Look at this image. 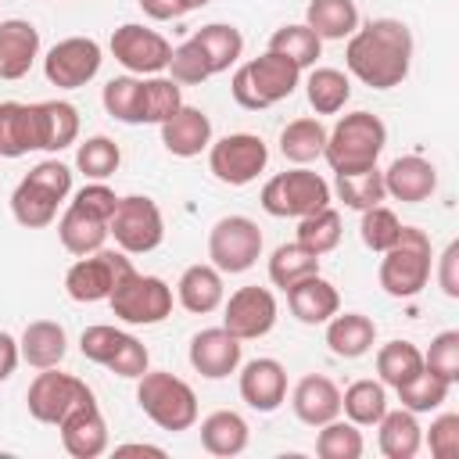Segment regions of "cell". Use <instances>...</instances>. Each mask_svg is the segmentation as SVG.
<instances>
[{
	"instance_id": "obj_8",
	"label": "cell",
	"mask_w": 459,
	"mask_h": 459,
	"mask_svg": "<svg viewBox=\"0 0 459 459\" xmlns=\"http://www.w3.org/2000/svg\"><path fill=\"white\" fill-rule=\"evenodd\" d=\"M108 305H111V312H115L122 323H129V326H158L161 319L172 316V287H169L161 276L129 269V273L115 283Z\"/></svg>"
},
{
	"instance_id": "obj_49",
	"label": "cell",
	"mask_w": 459,
	"mask_h": 459,
	"mask_svg": "<svg viewBox=\"0 0 459 459\" xmlns=\"http://www.w3.org/2000/svg\"><path fill=\"white\" fill-rule=\"evenodd\" d=\"M165 72H169V79H176L179 86H201L204 79H212L208 57H204V50H201L194 39H183L179 47H172V57H169Z\"/></svg>"
},
{
	"instance_id": "obj_11",
	"label": "cell",
	"mask_w": 459,
	"mask_h": 459,
	"mask_svg": "<svg viewBox=\"0 0 459 459\" xmlns=\"http://www.w3.org/2000/svg\"><path fill=\"white\" fill-rule=\"evenodd\" d=\"M208 258L222 276L247 273L262 258V230L247 215H222L208 230Z\"/></svg>"
},
{
	"instance_id": "obj_40",
	"label": "cell",
	"mask_w": 459,
	"mask_h": 459,
	"mask_svg": "<svg viewBox=\"0 0 459 459\" xmlns=\"http://www.w3.org/2000/svg\"><path fill=\"white\" fill-rule=\"evenodd\" d=\"M337 183V197L344 201V208H355V212H366L373 204H384L387 190H384V169H362V172H333Z\"/></svg>"
},
{
	"instance_id": "obj_26",
	"label": "cell",
	"mask_w": 459,
	"mask_h": 459,
	"mask_svg": "<svg viewBox=\"0 0 459 459\" xmlns=\"http://www.w3.org/2000/svg\"><path fill=\"white\" fill-rule=\"evenodd\" d=\"M323 326H326V348L337 359H362L377 344V323L362 312H333Z\"/></svg>"
},
{
	"instance_id": "obj_34",
	"label": "cell",
	"mask_w": 459,
	"mask_h": 459,
	"mask_svg": "<svg viewBox=\"0 0 459 459\" xmlns=\"http://www.w3.org/2000/svg\"><path fill=\"white\" fill-rule=\"evenodd\" d=\"M305 25L319 39H348L359 29V7L355 0H308Z\"/></svg>"
},
{
	"instance_id": "obj_16",
	"label": "cell",
	"mask_w": 459,
	"mask_h": 459,
	"mask_svg": "<svg viewBox=\"0 0 459 459\" xmlns=\"http://www.w3.org/2000/svg\"><path fill=\"white\" fill-rule=\"evenodd\" d=\"M276 298L269 287H237L226 301H222V326L237 337V341H258L276 326Z\"/></svg>"
},
{
	"instance_id": "obj_53",
	"label": "cell",
	"mask_w": 459,
	"mask_h": 459,
	"mask_svg": "<svg viewBox=\"0 0 459 459\" xmlns=\"http://www.w3.org/2000/svg\"><path fill=\"white\" fill-rule=\"evenodd\" d=\"M68 204H75L79 212H86V215H93V219H111V212H115V204H118V194L104 183V179H86V186H79L75 194H72V201Z\"/></svg>"
},
{
	"instance_id": "obj_33",
	"label": "cell",
	"mask_w": 459,
	"mask_h": 459,
	"mask_svg": "<svg viewBox=\"0 0 459 459\" xmlns=\"http://www.w3.org/2000/svg\"><path fill=\"white\" fill-rule=\"evenodd\" d=\"M57 240H61V247H65L68 255H75V258L93 255V251H100L104 240H108V222H104V219H93V215H86V212H79L75 204H68V208L61 212V219H57Z\"/></svg>"
},
{
	"instance_id": "obj_43",
	"label": "cell",
	"mask_w": 459,
	"mask_h": 459,
	"mask_svg": "<svg viewBox=\"0 0 459 459\" xmlns=\"http://www.w3.org/2000/svg\"><path fill=\"white\" fill-rule=\"evenodd\" d=\"M312 273H319V255L305 251L298 240L280 244V247L269 255V283L280 287V290H287L290 283H298V280H305V276H312Z\"/></svg>"
},
{
	"instance_id": "obj_25",
	"label": "cell",
	"mask_w": 459,
	"mask_h": 459,
	"mask_svg": "<svg viewBox=\"0 0 459 459\" xmlns=\"http://www.w3.org/2000/svg\"><path fill=\"white\" fill-rule=\"evenodd\" d=\"M176 301L194 312V316H208L226 301V287H222V273L212 262H197L186 265L176 280Z\"/></svg>"
},
{
	"instance_id": "obj_24",
	"label": "cell",
	"mask_w": 459,
	"mask_h": 459,
	"mask_svg": "<svg viewBox=\"0 0 459 459\" xmlns=\"http://www.w3.org/2000/svg\"><path fill=\"white\" fill-rule=\"evenodd\" d=\"M39 57V29L25 18L0 22V79H25Z\"/></svg>"
},
{
	"instance_id": "obj_19",
	"label": "cell",
	"mask_w": 459,
	"mask_h": 459,
	"mask_svg": "<svg viewBox=\"0 0 459 459\" xmlns=\"http://www.w3.org/2000/svg\"><path fill=\"white\" fill-rule=\"evenodd\" d=\"M61 448L72 455V459H97L108 452L111 437H108V423H104V412L97 409V402H86L79 409H72L61 423Z\"/></svg>"
},
{
	"instance_id": "obj_1",
	"label": "cell",
	"mask_w": 459,
	"mask_h": 459,
	"mask_svg": "<svg viewBox=\"0 0 459 459\" xmlns=\"http://www.w3.org/2000/svg\"><path fill=\"white\" fill-rule=\"evenodd\" d=\"M412 54L416 39L402 18H373L348 36L344 68L369 90H394L409 79Z\"/></svg>"
},
{
	"instance_id": "obj_50",
	"label": "cell",
	"mask_w": 459,
	"mask_h": 459,
	"mask_svg": "<svg viewBox=\"0 0 459 459\" xmlns=\"http://www.w3.org/2000/svg\"><path fill=\"white\" fill-rule=\"evenodd\" d=\"M423 366L430 373H437L441 380L455 384L459 380V330H441L430 348L423 351Z\"/></svg>"
},
{
	"instance_id": "obj_46",
	"label": "cell",
	"mask_w": 459,
	"mask_h": 459,
	"mask_svg": "<svg viewBox=\"0 0 459 459\" xmlns=\"http://www.w3.org/2000/svg\"><path fill=\"white\" fill-rule=\"evenodd\" d=\"M122 165V151L111 136L97 133V136H86L79 147H75V169L86 176V179H108L115 176Z\"/></svg>"
},
{
	"instance_id": "obj_41",
	"label": "cell",
	"mask_w": 459,
	"mask_h": 459,
	"mask_svg": "<svg viewBox=\"0 0 459 459\" xmlns=\"http://www.w3.org/2000/svg\"><path fill=\"white\" fill-rule=\"evenodd\" d=\"M341 233H344V222H341V212L337 208H319V212H312V215H301L298 219V244L305 247V251H312V255H330L337 244H341Z\"/></svg>"
},
{
	"instance_id": "obj_12",
	"label": "cell",
	"mask_w": 459,
	"mask_h": 459,
	"mask_svg": "<svg viewBox=\"0 0 459 459\" xmlns=\"http://www.w3.org/2000/svg\"><path fill=\"white\" fill-rule=\"evenodd\" d=\"M133 269L129 255L126 251H93V255H82L68 265L65 273V294L79 305H97V301H108L115 283Z\"/></svg>"
},
{
	"instance_id": "obj_9",
	"label": "cell",
	"mask_w": 459,
	"mask_h": 459,
	"mask_svg": "<svg viewBox=\"0 0 459 459\" xmlns=\"http://www.w3.org/2000/svg\"><path fill=\"white\" fill-rule=\"evenodd\" d=\"M108 237H115V247L126 255H151L165 240L161 208L147 194L118 197L115 212L108 219Z\"/></svg>"
},
{
	"instance_id": "obj_57",
	"label": "cell",
	"mask_w": 459,
	"mask_h": 459,
	"mask_svg": "<svg viewBox=\"0 0 459 459\" xmlns=\"http://www.w3.org/2000/svg\"><path fill=\"white\" fill-rule=\"evenodd\" d=\"M18 362H22V355H18V341H14L11 333L0 330V384L18 369Z\"/></svg>"
},
{
	"instance_id": "obj_32",
	"label": "cell",
	"mask_w": 459,
	"mask_h": 459,
	"mask_svg": "<svg viewBox=\"0 0 459 459\" xmlns=\"http://www.w3.org/2000/svg\"><path fill=\"white\" fill-rule=\"evenodd\" d=\"M190 39L204 50L212 75L230 72V68L244 57V36H240V29H237V25H230V22H208V25H201Z\"/></svg>"
},
{
	"instance_id": "obj_7",
	"label": "cell",
	"mask_w": 459,
	"mask_h": 459,
	"mask_svg": "<svg viewBox=\"0 0 459 459\" xmlns=\"http://www.w3.org/2000/svg\"><path fill=\"white\" fill-rule=\"evenodd\" d=\"M258 204L273 219H301L330 204V183L312 172L308 165H294L287 172H276L265 179Z\"/></svg>"
},
{
	"instance_id": "obj_2",
	"label": "cell",
	"mask_w": 459,
	"mask_h": 459,
	"mask_svg": "<svg viewBox=\"0 0 459 459\" xmlns=\"http://www.w3.org/2000/svg\"><path fill=\"white\" fill-rule=\"evenodd\" d=\"M72 197V169L54 154L36 161L11 190V215L25 230H43L57 219V204Z\"/></svg>"
},
{
	"instance_id": "obj_52",
	"label": "cell",
	"mask_w": 459,
	"mask_h": 459,
	"mask_svg": "<svg viewBox=\"0 0 459 459\" xmlns=\"http://www.w3.org/2000/svg\"><path fill=\"white\" fill-rule=\"evenodd\" d=\"M104 369H111V373L122 377V380H136V377H143V373L151 369V351H147V344H143L140 337L126 333Z\"/></svg>"
},
{
	"instance_id": "obj_18",
	"label": "cell",
	"mask_w": 459,
	"mask_h": 459,
	"mask_svg": "<svg viewBox=\"0 0 459 459\" xmlns=\"http://www.w3.org/2000/svg\"><path fill=\"white\" fill-rule=\"evenodd\" d=\"M237 387H240V398L247 402V409H255V412H276L287 402V369H283L280 359L258 355V359H251V362L240 366Z\"/></svg>"
},
{
	"instance_id": "obj_28",
	"label": "cell",
	"mask_w": 459,
	"mask_h": 459,
	"mask_svg": "<svg viewBox=\"0 0 459 459\" xmlns=\"http://www.w3.org/2000/svg\"><path fill=\"white\" fill-rule=\"evenodd\" d=\"M39 151V115L36 104L4 100L0 104V158H22Z\"/></svg>"
},
{
	"instance_id": "obj_23",
	"label": "cell",
	"mask_w": 459,
	"mask_h": 459,
	"mask_svg": "<svg viewBox=\"0 0 459 459\" xmlns=\"http://www.w3.org/2000/svg\"><path fill=\"white\" fill-rule=\"evenodd\" d=\"M290 409L305 427H323L341 416V387L323 373H308L294 384Z\"/></svg>"
},
{
	"instance_id": "obj_54",
	"label": "cell",
	"mask_w": 459,
	"mask_h": 459,
	"mask_svg": "<svg viewBox=\"0 0 459 459\" xmlns=\"http://www.w3.org/2000/svg\"><path fill=\"white\" fill-rule=\"evenodd\" d=\"M427 448L434 459H452L459 452V412H441L427 430Z\"/></svg>"
},
{
	"instance_id": "obj_45",
	"label": "cell",
	"mask_w": 459,
	"mask_h": 459,
	"mask_svg": "<svg viewBox=\"0 0 459 459\" xmlns=\"http://www.w3.org/2000/svg\"><path fill=\"white\" fill-rule=\"evenodd\" d=\"M316 455L319 459H359L366 441H362V427H355L351 420H330L323 427H316Z\"/></svg>"
},
{
	"instance_id": "obj_47",
	"label": "cell",
	"mask_w": 459,
	"mask_h": 459,
	"mask_svg": "<svg viewBox=\"0 0 459 459\" xmlns=\"http://www.w3.org/2000/svg\"><path fill=\"white\" fill-rule=\"evenodd\" d=\"M100 104L115 122L140 126V75H115L100 90Z\"/></svg>"
},
{
	"instance_id": "obj_38",
	"label": "cell",
	"mask_w": 459,
	"mask_h": 459,
	"mask_svg": "<svg viewBox=\"0 0 459 459\" xmlns=\"http://www.w3.org/2000/svg\"><path fill=\"white\" fill-rule=\"evenodd\" d=\"M387 387L380 380H355L341 391V412L355 427H377V420L387 412Z\"/></svg>"
},
{
	"instance_id": "obj_21",
	"label": "cell",
	"mask_w": 459,
	"mask_h": 459,
	"mask_svg": "<svg viewBox=\"0 0 459 459\" xmlns=\"http://www.w3.org/2000/svg\"><path fill=\"white\" fill-rule=\"evenodd\" d=\"M158 129H161V147L172 158H197L212 143V118L194 104H183Z\"/></svg>"
},
{
	"instance_id": "obj_59",
	"label": "cell",
	"mask_w": 459,
	"mask_h": 459,
	"mask_svg": "<svg viewBox=\"0 0 459 459\" xmlns=\"http://www.w3.org/2000/svg\"><path fill=\"white\" fill-rule=\"evenodd\" d=\"M212 0H190V11H197V7H208Z\"/></svg>"
},
{
	"instance_id": "obj_20",
	"label": "cell",
	"mask_w": 459,
	"mask_h": 459,
	"mask_svg": "<svg viewBox=\"0 0 459 459\" xmlns=\"http://www.w3.org/2000/svg\"><path fill=\"white\" fill-rule=\"evenodd\" d=\"M384 190L402 204H423L437 190V169L423 154H402L384 169Z\"/></svg>"
},
{
	"instance_id": "obj_27",
	"label": "cell",
	"mask_w": 459,
	"mask_h": 459,
	"mask_svg": "<svg viewBox=\"0 0 459 459\" xmlns=\"http://www.w3.org/2000/svg\"><path fill=\"white\" fill-rule=\"evenodd\" d=\"M18 355L32 369L61 366L65 355H68V333H65V326L54 323V319H32L22 330V337H18Z\"/></svg>"
},
{
	"instance_id": "obj_48",
	"label": "cell",
	"mask_w": 459,
	"mask_h": 459,
	"mask_svg": "<svg viewBox=\"0 0 459 459\" xmlns=\"http://www.w3.org/2000/svg\"><path fill=\"white\" fill-rule=\"evenodd\" d=\"M359 215H362V219H359V237H362V244H366L369 251L384 255V251L398 240L402 219H398L387 204H373V208H366V212H359Z\"/></svg>"
},
{
	"instance_id": "obj_5",
	"label": "cell",
	"mask_w": 459,
	"mask_h": 459,
	"mask_svg": "<svg viewBox=\"0 0 459 459\" xmlns=\"http://www.w3.org/2000/svg\"><path fill=\"white\" fill-rule=\"evenodd\" d=\"M136 405L143 409V416L154 427H161L169 434L190 430L197 423L194 387L169 369H147L143 377H136Z\"/></svg>"
},
{
	"instance_id": "obj_30",
	"label": "cell",
	"mask_w": 459,
	"mask_h": 459,
	"mask_svg": "<svg viewBox=\"0 0 459 459\" xmlns=\"http://www.w3.org/2000/svg\"><path fill=\"white\" fill-rule=\"evenodd\" d=\"M247 437H251V427L233 409H215L201 420V448L208 455H219V459L240 455L247 448Z\"/></svg>"
},
{
	"instance_id": "obj_10",
	"label": "cell",
	"mask_w": 459,
	"mask_h": 459,
	"mask_svg": "<svg viewBox=\"0 0 459 459\" xmlns=\"http://www.w3.org/2000/svg\"><path fill=\"white\" fill-rule=\"evenodd\" d=\"M269 165V147L258 133H226L208 143V169L226 186L255 183Z\"/></svg>"
},
{
	"instance_id": "obj_31",
	"label": "cell",
	"mask_w": 459,
	"mask_h": 459,
	"mask_svg": "<svg viewBox=\"0 0 459 459\" xmlns=\"http://www.w3.org/2000/svg\"><path fill=\"white\" fill-rule=\"evenodd\" d=\"M39 115V151L57 154L79 140V111L68 100H36Z\"/></svg>"
},
{
	"instance_id": "obj_44",
	"label": "cell",
	"mask_w": 459,
	"mask_h": 459,
	"mask_svg": "<svg viewBox=\"0 0 459 459\" xmlns=\"http://www.w3.org/2000/svg\"><path fill=\"white\" fill-rule=\"evenodd\" d=\"M448 391H452V384L441 380L437 373H430L427 366H423L409 384L394 387L402 409H409V412H416V416H420V412H434V409H441L445 398H448Z\"/></svg>"
},
{
	"instance_id": "obj_55",
	"label": "cell",
	"mask_w": 459,
	"mask_h": 459,
	"mask_svg": "<svg viewBox=\"0 0 459 459\" xmlns=\"http://www.w3.org/2000/svg\"><path fill=\"white\" fill-rule=\"evenodd\" d=\"M437 287L445 298H459V240H452L437 258Z\"/></svg>"
},
{
	"instance_id": "obj_42",
	"label": "cell",
	"mask_w": 459,
	"mask_h": 459,
	"mask_svg": "<svg viewBox=\"0 0 459 459\" xmlns=\"http://www.w3.org/2000/svg\"><path fill=\"white\" fill-rule=\"evenodd\" d=\"M269 50L290 57V61L305 72V68H312V65L319 61V54H323V39H319L305 22H290V25H280V29L269 36Z\"/></svg>"
},
{
	"instance_id": "obj_22",
	"label": "cell",
	"mask_w": 459,
	"mask_h": 459,
	"mask_svg": "<svg viewBox=\"0 0 459 459\" xmlns=\"http://www.w3.org/2000/svg\"><path fill=\"white\" fill-rule=\"evenodd\" d=\"M283 294H287L290 316H294L298 323H305V326H323L333 312H341V294H337V287H333L326 276H319V273H312V276L290 283Z\"/></svg>"
},
{
	"instance_id": "obj_58",
	"label": "cell",
	"mask_w": 459,
	"mask_h": 459,
	"mask_svg": "<svg viewBox=\"0 0 459 459\" xmlns=\"http://www.w3.org/2000/svg\"><path fill=\"white\" fill-rule=\"evenodd\" d=\"M165 455V448H158V445H143V441H133V445H115V455Z\"/></svg>"
},
{
	"instance_id": "obj_13",
	"label": "cell",
	"mask_w": 459,
	"mask_h": 459,
	"mask_svg": "<svg viewBox=\"0 0 459 459\" xmlns=\"http://www.w3.org/2000/svg\"><path fill=\"white\" fill-rule=\"evenodd\" d=\"M86 402H97L93 391L86 387V380H79L72 373H57V366L39 369L25 391L29 416L39 423H50V427H57L72 409H79Z\"/></svg>"
},
{
	"instance_id": "obj_39",
	"label": "cell",
	"mask_w": 459,
	"mask_h": 459,
	"mask_svg": "<svg viewBox=\"0 0 459 459\" xmlns=\"http://www.w3.org/2000/svg\"><path fill=\"white\" fill-rule=\"evenodd\" d=\"M423 369V351L412 341H387L377 348V380L384 387H402Z\"/></svg>"
},
{
	"instance_id": "obj_36",
	"label": "cell",
	"mask_w": 459,
	"mask_h": 459,
	"mask_svg": "<svg viewBox=\"0 0 459 459\" xmlns=\"http://www.w3.org/2000/svg\"><path fill=\"white\" fill-rule=\"evenodd\" d=\"M326 147V126L319 118H294L280 129V154L290 165H312L323 158Z\"/></svg>"
},
{
	"instance_id": "obj_6",
	"label": "cell",
	"mask_w": 459,
	"mask_h": 459,
	"mask_svg": "<svg viewBox=\"0 0 459 459\" xmlns=\"http://www.w3.org/2000/svg\"><path fill=\"white\" fill-rule=\"evenodd\" d=\"M430 262H434L430 237L420 226H402L398 240L380 258L377 280L391 298H416L430 283Z\"/></svg>"
},
{
	"instance_id": "obj_51",
	"label": "cell",
	"mask_w": 459,
	"mask_h": 459,
	"mask_svg": "<svg viewBox=\"0 0 459 459\" xmlns=\"http://www.w3.org/2000/svg\"><path fill=\"white\" fill-rule=\"evenodd\" d=\"M122 337H126V330H118V326H111V323H93V326L82 330L79 351H82V359H90L93 366H108L111 355H115V348L122 344Z\"/></svg>"
},
{
	"instance_id": "obj_15",
	"label": "cell",
	"mask_w": 459,
	"mask_h": 459,
	"mask_svg": "<svg viewBox=\"0 0 459 459\" xmlns=\"http://www.w3.org/2000/svg\"><path fill=\"white\" fill-rule=\"evenodd\" d=\"M111 54L115 61L129 72V75H158L165 72L169 57H172V43L151 29V25H140V22H126L111 32Z\"/></svg>"
},
{
	"instance_id": "obj_4",
	"label": "cell",
	"mask_w": 459,
	"mask_h": 459,
	"mask_svg": "<svg viewBox=\"0 0 459 459\" xmlns=\"http://www.w3.org/2000/svg\"><path fill=\"white\" fill-rule=\"evenodd\" d=\"M387 143V126L373 111H348L326 129V147L323 158L330 172H362L373 169L377 158L384 154Z\"/></svg>"
},
{
	"instance_id": "obj_3",
	"label": "cell",
	"mask_w": 459,
	"mask_h": 459,
	"mask_svg": "<svg viewBox=\"0 0 459 459\" xmlns=\"http://www.w3.org/2000/svg\"><path fill=\"white\" fill-rule=\"evenodd\" d=\"M298 86H301V68L276 50H265V54L237 65L230 75V97L244 111H265V108L287 100Z\"/></svg>"
},
{
	"instance_id": "obj_37",
	"label": "cell",
	"mask_w": 459,
	"mask_h": 459,
	"mask_svg": "<svg viewBox=\"0 0 459 459\" xmlns=\"http://www.w3.org/2000/svg\"><path fill=\"white\" fill-rule=\"evenodd\" d=\"M305 97L316 115H337L351 100V75L341 68H312L305 79Z\"/></svg>"
},
{
	"instance_id": "obj_17",
	"label": "cell",
	"mask_w": 459,
	"mask_h": 459,
	"mask_svg": "<svg viewBox=\"0 0 459 459\" xmlns=\"http://www.w3.org/2000/svg\"><path fill=\"white\" fill-rule=\"evenodd\" d=\"M186 359H190L194 373H201L204 380H226L230 373L240 369L244 341H237L226 326H204L190 337Z\"/></svg>"
},
{
	"instance_id": "obj_29",
	"label": "cell",
	"mask_w": 459,
	"mask_h": 459,
	"mask_svg": "<svg viewBox=\"0 0 459 459\" xmlns=\"http://www.w3.org/2000/svg\"><path fill=\"white\" fill-rule=\"evenodd\" d=\"M377 448L387 459H412L423 448V427L409 409H387L377 420Z\"/></svg>"
},
{
	"instance_id": "obj_14",
	"label": "cell",
	"mask_w": 459,
	"mask_h": 459,
	"mask_svg": "<svg viewBox=\"0 0 459 459\" xmlns=\"http://www.w3.org/2000/svg\"><path fill=\"white\" fill-rule=\"evenodd\" d=\"M104 50L93 36H65L43 57V75L57 90H79L97 79Z\"/></svg>"
},
{
	"instance_id": "obj_35",
	"label": "cell",
	"mask_w": 459,
	"mask_h": 459,
	"mask_svg": "<svg viewBox=\"0 0 459 459\" xmlns=\"http://www.w3.org/2000/svg\"><path fill=\"white\" fill-rule=\"evenodd\" d=\"M183 108V86L169 75H140V126H161Z\"/></svg>"
},
{
	"instance_id": "obj_56",
	"label": "cell",
	"mask_w": 459,
	"mask_h": 459,
	"mask_svg": "<svg viewBox=\"0 0 459 459\" xmlns=\"http://www.w3.org/2000/svg\"><path fill=\"white\" fill-rule=\"evenodd\" d=\"M136 4L151 22H176L190 14V0H136Z\"/></svg>"
}]
</instances>
